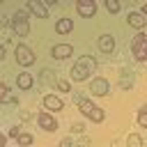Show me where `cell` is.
<instances>
[{
  "mask_svg": "<svg viewBox=\"0 0 147 147\" xmlns=\"http://www.w3.org/2000/svg\"><path fill=\"white\" fill-rule=\"evenodd\" d=\"M94 69H96V60H94L92 55H80V57L76 60V64L71 67V78H74L76 83L87 80V76H90Z\"/></svg>",
  "mask_w": 147,
  "mask_h": 147,
  "instance_id": "cell-1",
  "label": "cell"
},
{
  "mask_svg": "<svg viewBox=\"0 0 147 147\" xmlns=\"http://www.w3.org/2000/svg\"><path fill=\"white\" fill-rule=\"evenodd\" d=\"M74 101L78 103V110H80L87 119H92V122H103V117H106V115H103V110H101L99 106H94L90 99H85V96H78V94H76V96H74Z\"/></svg>",
  "mask_w": 147,
  "mask_h": 147,
  "instance_id": "cell-2",
  "label": "cell"
},
{
  "mask_svg": "<svg viewBox=\"0 0 147 147\" xmlns=\"http://www.w3.org/2000/svg\"><path fill=\"white\" fill-rule=\"evenodd\" d=\"M11 30L18 34V37H28L30 32V23H28V14L23 9H18L14 16H11Z\"/></svg>",
  "mask_w": 147,
  "mask_h": 147,
  "instance_id": "cell-3",
  "label": "cell"
},
{
  "mask_svg": "<svg viewBox=\"0 0 147 147\" xmlns=\"http://www.w3.org/2000/svg\"><path fill=\"white\" fill-rule=\"evenodd\" d=\"M14 55H16V62H18L21 67H30V64H34V53H32V48L25 46V44H18L16 51H14Z\"/></svg>",
  "mask_w": 147,
  "mask_h": 147,
  "instance_id": "cell-4",
  "label": "cell"
},
{
  "mask_svg": "<svg viewBox=\"0 0 147 147\" xmlns=\"http://www.w3.org/2000/svg\"><path fill=\"white\" fill-rule=\"evenodd\" d=\"M131 51H133V57L136 60H147V39L142 32H138L131 41Z\"/></svg>",
  "mask_w": 147,
  "mask_h": 147,
  "instance_id": "cell-5",
  "label": "cell"
},
{
  "mask_svg": "<svg viewBox=\"0 0 147 147\" xmlns=\"http://www.w3.org/2000/svg\"><path fill=\"white\" fill-rule=\"evenodd\" d=\"M90 92H92V96H106V94L110 92V85H108L106 78H92Z\"/></svg>",
  "mask_w": 147,
  "mask_h": 147,
  "instance_id": "cell-6",
  "label": "cell"
},
{
  "mask_svg": "<svg viewBox=\"0 0 147 147\" xmlns=\"http://www.w3.org/2000/svg\"><path fill=\"white\" fill-rule=\"evenodd\" d=\"M76 9L83 18H92L96 14V2L94 0H80V2H76Z\"/></svg>",
  "mask_w": 147,
  "mask_h": 147,
  "instance_id": "cell-7",
  "label": "cell"
},
{
  "mask_svg": "<svg viewBox=\"0 0 147 147\" xmlns=\"http://www.w3.org/2000/svg\"><path fill=\"white\" fill-rule=\"evenodd\" d=\"M51 55L57 57V60H64V57L74 55V46H71V44H55L53 51H51Z\"/></svg>",
  "mask_w": 147,
  "mask_h": 147,
  "instance_id": "cell-8",
  "label": "cell"
},
{
  "mask_svg": "<svg viewBox=\"0 0 147 147\" xmlns=\"http://www.w3.org/2000/svg\"><path fill=\"white\" fill-rule=\"evenodd\" d=\"M37 122H39V126L46 129V131H55V129H57V122H55V117H53L51 113H39V115H37Z\"/></svg>",
  "mask_w": 147,
  "mask_h": 147,
  "instance_id": "cell-9",
  "label": "cell"
},
{
  "mask_svg": "<svg viewBox=\"0 0 147 147\" xmlns=\"http://www.w3.org/2000/svg\"><path fill=\"white\" fill-rule=\"evenodd\" d=\"M129 25L136 28V30H142L147 25V16L142 11H129Z\"/></svg>",
  "mask_w": 147,
  "mask_h": 147,
  "instance_id": "cell-10",
  "label": "cell"
},
{
  "mask_svg": "<svg viewBox=\"0 0 147 147\" xmlns=\"http://www.w3.org/2000/svg\"><path fill=\"white\" fill-rule=\"evenodd\" d=\"M28 11L37 14L39 18H48V9H46V5L39 2V0H30V2H28Z\"/></svg>",
  "mask_w": 147,
  "mask_h": 147,
  "instance_id": "cell-11",
  "label": "cell"
},
{
  "mask_svg": "<svg viewBox=\"0 0 147 147\" xmlns=\"http://www.w3.org/2000/svg\"><path fill=\"white\" fill-rule=\"evenodd\" d=\"M99 51L101 53H113L115 51V39L110 34H101L99 37Z\"/></svg>",
  "mask_w": 147,
  "mask_h": 147,
  "instance_id": "cell-12",
  "label": "cell"
},
{
  "mask_svg": "<svg viewBox=\"0 0 147 147\" xmlns=\"http://www.w3.org/2000/svg\"><path fill=\"white\" fill-rule=\"evenodd\" d=\"M44 106H46V110H62L64 108L62 99H57L55 94H46L44 96Z\"/></svg>",
  "mask_w": 147,
  "mask_h": 147,
  "instance_id": "cell-13",
  "label": "cell"
},
{
  "mask_svg": "<svg viewBox=\"0 0 147 147\" xmlns=\"http://www.w3.org/2000/svg\"><path fill=\"white\" fill-rule=\"evenodd\" d=\"M55 30H57L60 34H67V32L74 30V21H71V18H60V21L55 23Z\"/></svg>",
  "mask_w": 147,
  "mask_h": 147,
  "instance_id": "cell-14",
  "label": "cell"
},
{
  "mask_svg": "<svg viewBox=\"0 0 147 147\" xmlns=\"http://www.w3.org/2000/svg\"><path fill=\"white\" fill-rule=\"evenodd\" d=\"M16 83H18V87H21V90H30L34 80H32V76H30V74H18V76H16Z\"/></svg>",
  "mask_w": 147,
  "mask_h": 147,
  "instance_id": "cell-15",
  "label": "cell"
},
{
  "mask_svg": "<svg viewBox=\"0 0 147 147\" xmlns=\"http://www.w3.org/2000/svg\"><path fill=\"white\" fill-rule=\"evenodd\" d=\"M126 147H142V138L138 133H129L126 138Z\"/></svg>",
  "mask_w": 147,
  "mask_h": 147,
  "instance_id": "cell-16",
  "label": "cell"
},
{
  "mask_svg": "<svg viewBox=\"0 0 147 147\" xmlns=\"http://www.w3.org/2000/svg\"><path fill=\"white\" fill-rule=\"evenodd\" d=\"M39 78H41V80H44V83H48V85H55V83H57V80H55V74H53V71H51V69H44V71H41V76H39Z\"/></svg>",
  "mask_w": 147,
  "mask_h": 147,
  "instance_id": "cell-17",
  "label": "cell"
},
{
  "mask_svg": "<svg viewBox=\"0 0 147 147\" xmlns=\"http://www.w3.org/2000/svg\"><path fill=\"white\" fill-rule=\"evenodd\" d=\"M138 124H140L142 129H147V108H140V110H138Z\"/></svg>",
  "mask_w": 147,
  "mask_h": 147,
  "instance_id": "cell-18",
  "label": "cell"
},
{
  "mask_svg": "<svg viewBox=\"0 0 147 147\" xmlns=\"http://www.w3.org/2000/svg\"><path fill=\"white\" fill-rule=\"evenodd\" d=\"M119 7H122V5H119L117 0H106V9H108L110 14H115V11H119Z\"/></svg>",
  "mask_w": 147,
  "mask_h": 147,
  "instance_id": "cell-19",
  "label": "cell"
},
{
  "mask_svg": "<svg viewBox=\"0 0 147 147\" xmlns=\"http://www.w3.org/2000/svg\"><path fill=\"white\" fill-rule=\"evenodd\" d=\"M16 140H18V145H25V147H28V145H32V140H34V138H32L30 133H21Z\"/></svg>",
  "mask_w": 147,
  "mask_h": 147,
  "instance_id": "cell-20",
  "label": "cell"
},
{
  "mask_svg": "<svg viewBox=\"0 0 147 147\" xmlns=\"http://www.w3.org/2000/svg\"><path fill=\"white\" fill-rule=\"evenodd\" d=\"M119 85H122V87H131V85H133V76H129V78H126V76H122Z\"/></svg>",
  "mask_w": 147,
  "mask_h": 147,
  "instance_id": "cell-21",
  "label": "cell"
},
{
  "mask_svg": "<svg viewBox=\"0 0 147 147\" xmlns=\"http://www.w3.org/2000/svg\"><path fill=\"white\" fill-rule=\"evenodd\" d=\"M57 90H60V92H69V90H71V85H69L67 80H57Z\"/></svg>",
  "mask_w": 147,
  "mask_h": 147,
  "instance_id": "cell-22",
  "label": "cell"
},
{
  "mask_svg": "<svg viewBox=\"0 0 147 147\" xmlns=\"http://www.w3.org/2000/svg\"><path fill=\"white\" fill-rule=\"evenodd\" d=\"M0 99H2V101H7V99H9V87H7V85H2V87H0Z\"/></svg>",
  "mask_w": 147,
  "mask_h": 147,
  "instance_id": "cell-23",
  "label": "cell"
},
{
  "mask_svg": "<svg viewBox=\"0 0 147 147\" xmlns=\"http://www.w3.org/2000/svg\"><path fill=\"white\" fill-rule=\"evenodd\" d=\"M85 131V126L80 124V122H76V124H71V133H83Z\"/></svg>",
  "mask_w": 147,
  "mask_h": 147,
  "instance_id": "cell-24",
  "label": "cell"
},
{
  "mask_svg": "<svg viewBox=\"0 0 147 147\" xmlns=\"http://www.w3.org/2000/svg\"><path fill=\"white\" fill-rule=\"evenodd\" d=\"M7 136H9V138H18V136H21V129H18V126H14V129H9V133H7Z\"/></svg>",
  "mask_w": 147,
  "mask_h": 147,
  "instance_id": "cell-25",
  "label": "cell"
},
{
  "mask_svg": "<svg viewBox=\"0 0 147 147\" xmlns=\"http://www.w3.org/2000/svg\"><path fill=\"white\" fill-rule=\"evenodd\" d=\"M90 145H92V142H90V138H80L76 147H90Z\"/></svg>",
  "mask_w": 147,
  "mask_h": 147,
  "instance_id": "cell-26",
  "label": "cell"
},
{
  "mask_svg": "<svg viewBox=\"0 0 147 147\" xmlns=\"http://www.w3.org/2000/svg\"><path fill=\"white\" fill-rule=\"evenodd\" d=\"M57 147H76V145H74V142H71L69 138H64V140H62V142H60Z\"/></svg>",
  "mask_w": 147,
  "mask_h": 147,
  "instance_id": "cell-27",
  "label": "cell"
},
{
  "mask_svg": "<svg viewBox=\"0 0 147 147\" xmlns=\"http://www.w3.org/2000/svg\"><path fill=\"white\" fill-rule=\"evenodd\" d=\"M142 14H145V16H147V5H142Z\"/></svg>",
  "mask_w": 147,
  "mask_h": 147,
  "instance_id": "cell-28",
  "label": "cell"
}]
</instances>
